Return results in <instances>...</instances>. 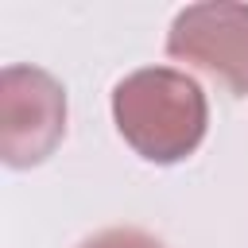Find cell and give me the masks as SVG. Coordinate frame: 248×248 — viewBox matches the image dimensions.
Segmentation results:
<instances>
[{
	"instance_id": "277c9868",
	"label": "cell",
	"mask_w": 248,
	"mask_h": 248,
	"mask_svg": "<svg viewBox=\"0 0 248 248\" xmlns=\"http://www.w3.org/2000/svg\"><path fill=\"white\" fill-rule=\"evenodd\" d=\"M78 248H167V244L143 229H101V232L85 236Z\"/></svg>"
},
{
	"instance_id": "3957f363",
	"label": "cell",
	"mask_w": 248,
	"mask_h": 248,
	"mask_svg": "<svg viewBox=\"0 0 248 248\" xmlns=\"http://www.w3.org/2000/svg\"><path fill=\"white\" fill-rule=\"evenodd\" d=\"M167 54L198 66L232 97H248V4H190L167 31Z\"/></svg>"
},
{
	"instance_id": "6da1fadb",
	"label": "cell",
	"mask_w": 248,
	"mask_h": 248,
	"mask_svg": "<svg viewBox=\"0 0 248 248\" xmlns=\"http://www.w3.org/2000/svg\"><path fill=\"white\" fill-rule=\"evenodd\" d=\"M112 120L140 159L170 167L202 147L209 128V101L190 74L170 66H143L116 81Z\"/></svg>"
},
{
	"instance_id": "7a4b0ae2",
	"label": "cell",
	"mask_w": 248,
	"mask_h": 248,
	"mask_svg": "<svg viewBox=\"0 0 248 248\" xmlns=\"http://www.w3.org/2000/svg\"><path fill=\"white\" fill-rule=\"evenodd\" d=\"M66 136V89L39 66L0 70V159L35 167Z\"/></svg>"
}]
</instances>
